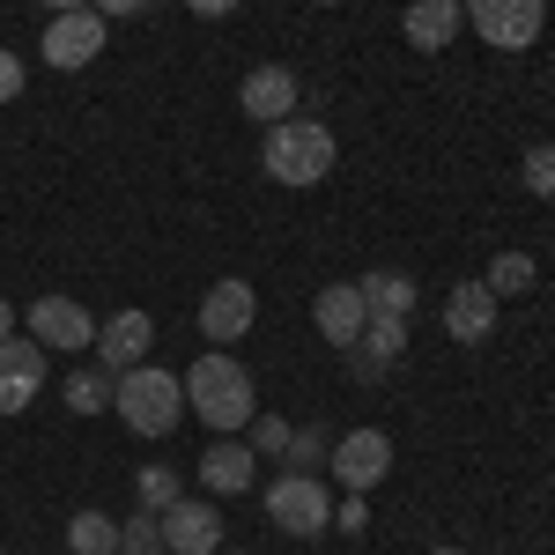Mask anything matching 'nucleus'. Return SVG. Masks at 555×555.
Masks as SVG:
<instances>
[{"mask_svg": "<svg viewBox=\"0 0 555 555\" xmlns=\"http://www.w3.org/2000/svg\"><path fill=\"white\" fill-rule=\"evenodd\" d=\"M112 408H119V423L133 437H171L178 415H185V378L178 371H156V363H133V371H119Z\"/></svg>", "mask_w": 555, "mask_h": 555, "instance_id": "2", "label": "nucleus"}, {"mask_svg": "<svg viewBox=\"0 0 555 555\" xmlns=\"http://www.w3.org/2000/svg\"><path fill=\"white\" fill-rule=\"evenodd\" d=\"M363 304H371L378 319H408V311H415V274H400V267L363 274Z\"/></svg>", "mask_w": 555, "mask_h": 555, "instance_id": "18", "label": "nucleus"}, {"mask_svg": "<svg viewBox=\"0 0 555 555\" xmlns=\"http://www.w3.org/2000/svg\"><path fill=\"white\" fill-rule=\"evenodd\" d=\"M44 378H52V348L8 334V341H0V415H23L44 392Z\"/></svg>", "mask_w": 555, "mask_h": 555, "instance_id": "8", "label": "nucleus"}, {"mask_svg": "<svg viewBox=\"0 0 555 555\" xmlns=\"http://www.w3.org/2000/svg\"><path fill=\"white\" fill-rule=\"evenodd\" d=\"M89 8H96V15L112 23V15H141V8H156V0H89Z\"/></svg>", "mask_w": 555, "mask_h": 555, "instance_id": "31", "label": "nucleus"}, {"mask_svg": "<svg viewBox=\"0 0 555 555\" xmlns=\"http://www.w3.org/2000/svg\"><path fill=\"white\" fill-rule=\"evenodd\" d=\"M156 555H171V548H156Z\"/></svg>", "mask_w": 555, "mask_h": 555, "instance_id": "38", "label": "nucleus"}, {"mask_svg": "<svg viewBox=\"0 0 555 555\" xmlns=\"http://www.w3.org/2000/svg\"><path fill=\"white\" fill-rule=\"evenodd\" d=\"M444 334L452 341H489L496 334V289L474 274V282H452V297H444Z\"/></svg>", "mask_w": 555, "mask_h": 555, "instance_id": "15", "label": "nucleus"}, {"mask_svg": "<svg viewBox=\"0 0 555 555\" xmlns=\"http://www.w3.org/2000/svg\"><path fill=\"white\" fill-rule=\"evenodd\" d=\"M259 164H267L274 185H319V178L334 171V133L319 127V119H282V127H267Z\"/></svg>", "mask_w": 555, "mask_h": 555, "instance_id": "3", "label": "nucleus"}, {"mask_svg": "<svg viewBox=\"0 0 555 555\" xmlns=\"http://www.w3.org/2000/svg\"><path fill=\"white\" fill-rule=\"evenodd\" d=\"M474 23V38L496 44V52H526L548 23V0H460Z\"/></svg>", "mask_w": 555, "mask_h": 555, "instance_id": "5", "label": "nucleus"}, {"mask_svg": "<svg viewBox=\"0 0 555 555\" xmlns=\"http://www.w3.org/2000/svg\"><path fill=\"white\" fill-rule=\"evenodd\" d=\"M237 112L259 119V127L297 119V67H253V75L237 82Z\"/></svg>", "mask_w": 555, "mask_h": 555, "instance_id": "12", "label": "nucleus"}, {"mask_svg": "<svg viewBox=\"0 0 555 555\" xmlns=\"http://www.w3.org/2000/svg\"><path fill=\"white\" fill-rule=\"evenodd\" d=\"M253 319H259V289L253 282H215L208 297H201V334H208L215 348H230V341H245L253 334Z\"/></svg>", "mask_w": 555, "mask_h": 555, "instance_id": "9", "label": "nucleus"}, {"mask_svg": "<svg viewBox=\"0 0 555 555\" xmlns=\"http://www.w3.org/2000/svg\"><path fill=\"white\" fill-rule=\"evenodd\" d=\"M326 474L341 481L348 496H371L385 474H392V437H385V429H348V437H334Z\"/></svg>", "mask_w": 555, "mask_h": 555, "instance_id": "7", "label": "nucleus"}, {"mask_svg": "<svg viewBox=\"0 0 555 555\" xmlns=\"http://www.w3.org/2000/svg\"><path fill=\"white\" fill-rule=\"evenodd\" d=\"M23 75H30V67H23V60L0 44V104H15V96H23Z\"/></svg>", "mask_w": 555, "mask_h": 555, "instance_id": "29", "label": "nucleus"}, {"mask_svg": "<svg viewBox=\"0 0 555 555\" xmlns=\"http://www.w3.org/2000/svg\"><path fill=\"white\" fill-rule=\"evenodd\" d=\"M164 518V548L171 555H215L222 548V512H215L208 496H178L171 512H156Z\"/></svg>", "mask_w": 555, "mask_h": 555, "instance_id": "11", "label": "nucleus"}, {"mask_svg": "<svg viewBox=\"0 0 555 555\" xmlns=\"http://www.w3.org/2000/svg\"><path fill=\"white\" fill-rule=\"evenodd\" d=\"M267 518L282 526V533H297V541H319L326 526H334V496H326V481L319 474H274L267 481Z\"/></svg>", "mask_w": 555, "mask_h": 555, "instance_id": "4", "label": "nucleus"}, {"mask_svg": "<svg viewBox=\"0 0 555 555\" xmlns=\"http://www.w3.org/2000/svg\"><path fill=\"white\" fill-rule=\"evenodd\" d=\"M311 319H319V334L334 348H356L363 341V326H371V304H363V282H326L319 304H311Z\"/></svg>", "mask_w": 555, "mask_h": 555, "instance_id": "14", "label": "nucleus"}, {"mask_svg": "<svg viewBox=\"0 0 555 555\" xmlns=\"http://www.w3.org/2000/svg\"><path fill=\"white\" fill-rule=\"evenodd\" d=\"M245 429H253V452H259V460H289V437H297V429L282 423V415H253Z\"/></svg>", "mask_w": 555, "mask_h": 555, "instance_id": "26", "label": "nucleus"}, {"mask_svg": "<svg viewBox=\"0 0 555 555\" xmlns=\"http://www.w3.org/2000/svg\"><path fill=\"white\" fill-rule=\"evenodd\" d=\"M363 356H378V363H392V356H400V348H408V319H378V311H371V326H363Z\"/></svg>", "mask_w": 555, "mask_h": 555, "instance_id": "22", "label": "nucleus"}, {"mask_svg": "<svg viewBox=\"0 0 555 555\" xmlns=\"http://www.w3.org/2000/svg\"><path fill=\"white\" fill-rule=\"evenodd\" d=\"M460 23H467L460 0H408V15H400V30H408L415 52H444V44L460 38Z\"/></svg>", "mask_w": 555, "mask_h": 555, "instance_id": "17", "label": "nucleus"}, {"mask_svg": "<svg viewBox=\"0 0 555 555\" xmlns=\"http://www.w3.org/2000/svg\"><path fill=\"white\" fill-rule=\"evenodd\" d=\"M548 8H555V0H548Z\"/></svg>", "mask_w": 555, "mask_h": 555, "instance_id": "39", "label": "nucleus"}, {"mask_svg": "<svg viewBox=\"0 0 555 555\" xmlns=\"http://www.w3.org/2000/svg\"><path fill=\"white\" fill-rule=\"evenodd\" d=\"M133 496H141V512H171V504H178V474L171 467H141Z\"/></svg>", "mask_w": 555, "mask_h": 555, "instance_id": "25", "label": "nucleus"}, {"mask_svg": "<svg viewBox=\"0 0 555 555\" xmlns=\"http://www.w3.org/2000/svg\"><path fill=\"white\" fill-rule=\"evenodd\" d=\"M334 526H341L348 541H356V533L371 526V504H363V496H341V504H334Z\"/></svg>", "mask_w": 555, "mask_h": 555, "instance_id": "28", "label": "nucleus"}, {"mask_svg": "<svg viewBox=\"0 0 555 555\" xmlns=\"http://www.w3.org/2000/svg\"><path fill=\"white\" fill-rule=\"evenodd\" d=\"M96 363H104V371H112V378H119V371H133V363H149V348H156V319H149V311H112V319H104V326H96Z\"/></svg>", "mask_w": 555, "mask_h": 555, "instance_id": "10", "label": "nucleus"}, {"mask_svg": "<svg viewBox=\"0 0 555 555\" xmlns=\"http://www.w3.org/2000/svg\"><path fill=\"white\" fill-rule=\"evenodd\" d=\"M319 8H341V0H319Z\"/></svg>", "mask_w": 555, "mask_h": 555, "instance_id": "36", "label": "nucleus"}, {"mask_svg": "<svg viewBox=\"0 0 555 555\" xmlns=\"http://www.w3.org/2000/svg\"><path fill=\"white\" fill-rule=\"evenodd\" d=\"M429 555H467V548H429Z\"/></svg>", "mask_w": 555, "mask_h": 555, "instance_id": "35", "label": "nucleus"}, {"mask_svg": "<svg viewBox=\"0 0 555 555\" xmlns=\"http://www.w3.org/2000/svg\"><path fill=\"white\" fill-rule=\"evenodd\" d=\"M112 392H119V378L96 363V371H75V378L60 385V400H67V415H104L112 408Z\"/></svg>", "mask_w": 555, "mask_h": 555, "instance_id": "20", "label": "nucleus"}, {"mask_svg": "<svg viewBox=\"0 0 555 555\" xmlns=\"http://www.w3.org/2000/svg\"><path fill=\"white\" fill-rule=\"evenodd\" d=\"M104 38H112V23H104L96 8H67V15H52V23H44L38 52H44V67H52V75H75V67H89V60L104 52Z\"/></svg>", "mask_w": 555, "mask_h": 555, "instance_id": "6", "label": "nucleus"}, {"mask_svg": "<svg viewBox=\"0 0 555 555\" xmlns=\"http://www.w3.org/2000/svg\"><path fill=\"white\" fill-rule=\"evenodd\" d=\"M67 555H119V518L112 512H75L67 518Z\"/></svg>", "mask_w": 555, "mask_h": 555, "instance_id": "19", "label": "nucleus"}, {"mask_svg": "<svg viewBox=\"0 0 555 555\" xmlns=\"http://www.w3.org/2000/svg\"><path fill=\"white\" fill-rule=\"evenodd\" d=\"M8 334H15V304L0 297V341H8Z\"/></svg>", "mask_w": 555, "mask_h": 555, "instance_id": "33", "label": "nucleus"}, {"mask_svg": "<svg viewBox=\"0 0 555 555\" xmlns=\"http://www.w3.org/2000/svg\"><path fill=\"white\" fill-rule=\"evenodd\" d=\"M348 356V371H356V385H378L385 371H392V363H378V356H363V348H341Z\"/></svg>", "mask_w": 555, "mask_h": 555, "instance_id": "30", "label": "nucleus"}, {"mask_svg": "<svg viewBox=\"0 0 555 555\" xmlns=\"http://www.w3.org/2000/svg\"><path fill=\"white\" fill-rule=\"evenodd\" d=\"M38 8H52V15H67V8H89V0H38Z\"/></svg>", "mask_w": 555, "mask_h": 555, "instance_id": "34", "label": "nucleus"}, {"mask_svg": "<svg viewBox=\"0 0 555 555\" xmlns=\"http://www.w3.org/2000/svg\"><path fill=\"white\" fill-rule=\"evenodd\" d=\"M30 341L60 348V356H75V348L96 341V319H89L75 297H38V304H30Z\"/></svg>", "mask_w": 555, "mask_h": 555, "instance_id": "13", "label": "nucleus"}, {"mask_svg": "<svg viewBox=\"0 0 555 555\" xmlns=\"http://www.w3.org/2000/svg\"><path fill=\"white\" fill-rule=\"evenodd\" d=\"M253 474H259V452L245 437H222V444L201 452V489H208V496H245Z\"/></svg>", "mask_w": 555, "mask_h": 555, "instance_id": "16", "label": "nucleus"}, {"mask_svg": "<svg viewBox=\"0 0 555 555\" xmlns=\"http://www.w3.org/2000/svg\"><path fill=\"white\" fill-rule=\"evenodd\" d=\"M215 555H230V548H215ZM237 555H245V548H237Z\"/></svg>", "mask_w": 555, "mask_h": 555, "instance_id": "37", "label": "nucleus"}, {"mask_svg": "<svg viewBox=\"0 0 555 555\" xmlns=\"http://www.w3.org/2000/svg\"><path fill=\"white\" fill-rule=\"evenodd\" d=\"M185 408L201 415L208 429H245L259 415V392H253V371L230 356V348H208V356H193V371H185Z\"/></svg>", "mask_w": 555, "mask_h": 555, "instance_id": "1", "label": "nucleus"}, {"mask_svg": "<svg viewBox=\"0 0 555 555\" xmlns=\"http://www.w3.org/2000/svg\"><path fill=\"white\" fill-rule=\"evenodd\" d=\"M185 8H193V15H208V23H215V15H237L245 0H185Z\"/></svg>", "mask_w": 555, "mask_h": 555, "instance_id": "32", "label": "nucleus"}, {"mask_svg": "<svg viewBox=\"0 0 555 555\" xmlns=\"http://www.w3.org/2000/svg\"><path fill=\"white\" fill-rule=\"evenodd\" d=\"M526 193L533 201H555V141H533L526 149Z\"/></svg>", "mask_w": 555, "mask_h": 555, "instance_id": "27", "label": "nucleus"}, {"mask_svg": "<svg viewBox=\"0 0 555 555\" xmlns=\"http://www.w3.org/2000/svg\"><path fill=\"white\" fill-rule=\"evenodd\" d=\"M481 282H489V289H496V304H504V297H526V289L541 282V267H533V253H496Z\"/></svg>", "mask_w": 555, "mask_h": 555, "instance_id": "21", "label": "nucleus"}, {"mask_svg": "<svg viewBox=\"0 0 555 555\" xmlns=\"http://www.w3.org/2000/svg\"><path fill=\"white\" fill-rule=\"evenodd\" d=\"M326 452H334V437H326L319 423H304L297 437H289V467H297V474H319V467H326Z\"/></svg>", "mask_w": 555, "mask_h": 555, "instance_id": "24", "label": "nucleus"}, {"mask_svg": "<svg viewBox=\"0 0 555 555\" xmlns=\"http://www.w3.org/2000/svg\"><path fill=\"white\" fill-rule=\"evenodd\" d=\"M156 548H164V518L156 512L119 518V555H156Z\"/></svg>", "mask_w": 555, "mask_h": 555, "instance_id": "23", "label": "nucleus"}]
</instances>
